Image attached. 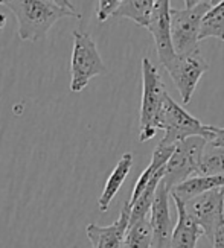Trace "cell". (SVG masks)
I'll list each match as a JSON object with an SVG mask.
<instances>
[{"instance_id":"1","label":"cell","mask_w":224,"mask_h":248,"mask_svg":"<svg viewBox=\"0 0 224 248\" xmlns=\"http://www.w3.org/2000/svg\"><path fill=\"white\" fill-rule=\"evenodd\" d=\"M6 6L17 18L18 38L32 43L45 38L58 20L81 17L80 13L64 9L52 0H9Z\"/></svg>"},{"instance_id":"2","label":"cell","mask_w":224,"mask_h":248,"mask_svg":"<svg viewBox=\"0 0 224 248\" xmlns=\"http://www.w3.org/2000/svg\"><path fill=\"white\" fill-rule=\"evenodd\" d=\"M142 85L144 92L141 104V133H139V140L148 142L159 131V113L162 110L165 98L169 94L162 77H160V72L149 58L142 60Z\"/></svg>"},{"instance_id":"3","label":"cell","mask_w":224,"mask_h":248,"mask_svg":"<svg viewBox=\"0 0 224 248\" xmlns=\"http://www.w3.org/2000/svg\"><path fill=\"white\" fill-rule=\"evenodd\" d=\"M107 67L93 38L82 31H73V50L70 61V90L82 92L92 78L105 75Z\"/></svg>"},{"instance_id":"4","label":"cell","mask_w":224,"mask_h":248,"mask_svg":"<svg viewBox=\"0 0 224 248\" xmlns=\"http://www.w3.org/2000/svg\"><path fill=\"white\" fill-rule=\"evenodd\" d=\"M206 145V139L200 136L188 137L176 145L162 177V183L168 189H173L191 177L201 175V158Z\"/></svg>"},{"instance_id":"5","label":"cell","mask_w":224,"mask_h":248,"mask_svg":"<svg viewBox=\"0 0 224 248\" xmlns=\"http://www.w3.org/2000/svg\"><path fill=\"white\" fill-rule=\"evenodd\" d=\"M157 128L165 131L162 142L168 145H177L181 140L192 136L208 139L209 134V125H203L197 117L189 114L169 94L165 98L162 110L159 113Z\"/></svg>"},{"instance_id":"6","label":"cell","mask_w":224,"mask_h":248,"mask_svg":"<svg viewBox=\"0 0 224 248\" xmlns=\"http://www.w3.org/2000/svg\"><path fill=\"white\" fill-rule=\"evenodd\" d=\"M210 8L209 0H201L192 8H171V41L176 53L183 55L198 49V32L203 16Z\"/></svg>"},{"instance_id":"7","label":"cell","mask_w":224,"mask_h":248,"mask_svg":"<svg viewBox=\"0 0 224 248\" xmlns=\"http://www.w3.org/2000/svg\"><path fill=\"white\" fill-rule=\"evenodd\" d=\"M163 67L168 70L171 79L176 84V89L178 90L183 104L191 102L200 78L209 69L206 60L201 57L198 49L183 53V55L176 53L173 60L163 64Z\"/></svg>"},{"instance_id":"8","label":"cell","mask_w":224,"mask_h":248,"mask_svg":"<svg viewBox=\"0 0 224 248\" xmlns=\"http://www.w3.org/2000/svg\"><path fill=\"white\" fill-rule=\"evenodd\" d=\"M183 209L188 217L201 229L203 236L210 241L217 225L224 218V187L203 192L189 198L183 202Z\"/></svg>"},{"instance_id":"9","label":"cell","mask_w":224,"mask_h":248,"mask_svg":"<svg viewBox=\"0 0 224 248\" xmlns=\"http://www.w3.org/2000/svg\"><path fill=\"white\" fill-rule=\"evenodd\" d=\"M169 198H171V189H168L162 183V180H160L148 215L154 248L169 247L171 234H173V229H174L169 215Z\"/></svg>"},{"instance_id":"10","label":"cell","mask_w":224,"mask_h":248,"mask_svg":"<svg viewBox=\"0 0 224 248\" xmlns=\"http://www.w3.org/2000/svg\"><path fill=\"white\" fill-rule=\"evenodd\" d=\"M171 0H156L149 23L146 29L151 32L154 38V45L157 50L159 61L166 64L169 60H173L176 50L171 41Z\"/></svg>"},{"instance_id":"11","label":"cell","mask_w":224,"mask_h":248,"mask_svg":"<svg viewBox=\"0 0 224 248\" xmlns=\"http://www.w3.org/2000/svg\"><path fill=\"white\" fill-rule=\"evenodd\" d=\"M130 219V206L124 204L119 218L112 225L89 224L85 233L93 248H124V239Z\"/></svg>"},{"instance_id":"12","label":"cell","mask_w":224,"mask_h":248,"mask_svg":"<svg viewBox=\"0 0 224 248\" xmlns=\"http://www.w3.org/2000/svg\"><path fill=\"white\" fill-rule=\"evenodd\" d=\"M171 200L174 201L177 209V224L173 229L168 248H195L198 238L203 236L201 229L186 215L183 209V202L177 198Z\"/></svg>"},{"instance_id":"13","label":"cell","mask_w":224,"mask_h":248,"mask_svg":"<svg viewBox=\"0 0 224 248\" xmlns=\"http://www.w3.org/2000/svg\"><path fill=\"white\" fill-rule=\"evenodd\" d=\"M131 166H133V154L131 153H125L121 157V160L117 161V165L114 166V169L112 170V174L109 175V178H107V181H105L102 193L99 195V200H98L99 212L105 213L107 210H109L112 201L117 195V192L121 190L124 181L127 180L128 174H130Z\"/></svg>"},{"instance_id":"14","label":"cell","mask_w":224,"mask_h":248,"mask_svg":"<svg viewBox=\"0 0 224 248\" xmlns=\"http://www.w3.org/2000/svg\"><path fill=\"white\" fill-rule=\"evenodd\" d=\"M220 187H224V174L195 175L171 189V198H177L185 202L189 198L200 195L203 192L220 189Z\"/></svg>"},{"instance_id":"15","label":"cell","mask_w":224,"mask_h":248,"mask_svg":"<svg viewBox=\"0 0 224 248\" xmlns=\"http://www.w3.org/2000/svg\"><path fill=\"white\" fill-rule=\"evenodd\" d=\"M156 0H122L112 17L128 18L134 21L137 26L146 28L149 23Z\"/></svg>"},{"instance_id":"16","label":"cell","mask_w":224,"mask_h":248,"mask_svg":"<svg viewBox=\"0 0 224 248\" xmlns=\"http://www.w3.org/2000/svg\"><path fill=\"white\" fill-rule=\"evenodd\" d=\"M217 38L224 41V0L210 6L200 23L198 40Z\"/></svg>"},{"instance_id":"17","label":"cell","mask_w":224,"mask_h":248,"mask_svg":"<svg viewBox=\"0 0 224 248\" xmlns=\"http://www.w3.org/2000/svg\"><path fill=\"white\" fill-rule=\"evenodd\" d=\"M153 234L148 217L141 218L134 222H128L124 248H151Z\"/></svg>"},{"instance_id":"18","label":"cell","mask_w":224,"mask_h":248,"mask_svg":"<svg viewBox=\"0 0 224 248\" xmlns=\"http://www.w3.org/2000/svg\"><path fill=\"white\" fill-rule=\"evenodd\" d=\"M224 174V146L206 145L201 158V175Z\"/></svg>"},{"instance_id":"19","label":"cell","mask_w":224,"mask_h":248,"mask_svg":"<svg viewBox=\"0 0 224 248\" xmlns=\"http://www.w3.org/2000/svg\"><path fill=\"white\" fill-rule=\"evenodd\" d=\"M122 3V0H98V11H96V16L101 23L109 20L113 13Z\"/></svg>"},{"instance_id":"20","label":"cell","mask_w":224,"mask_h":248,"mask_svg":"<svg viewBox=\"0 0 224 248\" xmlns=\"http://www.w3.org/2000/svg\"><path fill=\"white\" fill-rule=\"evenodd\" d=\"M206 140L210 146H224V128L209 125V134Z\"/></svg>"},{"instance_id":"21","label":"cell","mask_w":224,"mask_h":248,"mask_svg":"<svg viewBox=\"0 0 224 248\" xmlns=\"http://www.w3.org/2000/svg\"><path fill=\"white\" fill-rule=\"evenodd\" d=\"M210 242H212L213 248H224V218L217 225V229H215V232H213Z\"/></svg>"},{"instance_id":"22","label":"cell","mask_w":224,"mask_h":248,"mask_svg":"<svg viewBox=\"0 0 224 248\" xmlns=\"http://www.w3.org/2000/svg\"><path fill=\"white\" fill-rule=\"evenodd\" d=\"M53 3H57L58 6L64 8V9H69V11H73V13H78L77 8H75V5L70 2V0H52Z\"/></svg>"},{"instance_id":"23","label":"cell","mask_w":224,"mask_h":248,"mask_svg":"<svg viewBox=\"0 0 224 248\" xmlns=\"http://www.w3.org/2000/svg\"><path fill=\"white\" fill-rule=\"evenodd\" d=\"M200 2H201V0H185V6L186 8H192V6H195Z\"/></svg>"},{"instance_id":"24","label":"cell","mask_w":224,"mask_h":248,"mask_svg":"<svg viewBox=\"0 0 224 248\" xmlns=\"http://www.w3.org/2000/svg\"><path fill=\"white\" fill-rule=\"evenodd\" d=\"M5 25H6V16L3 13H0V29L5 28Z\"/></svg>"},{"instance_id":"25","label":"cell","mask_w":224,"mask_h":248,"mask_svg":"<svg viewBox=\"0 0 224 248\" xmlns=\"http://www.w3.org/2000/svg\"><path fill=\"white\" fill-rule=\"evenodd\" d=\"M223 217H224V212H223Z\"/></svg>"}]
</instances>
